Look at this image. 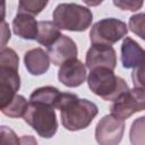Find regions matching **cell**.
Wrapping results in <instances>:
<instances>
[{
    "label": "cell",
    "mask_w": 145,
    "mask_h": 145,
    "mask_svg": "<svg viewBox=\"0 0 145 145\" xmlns=\"http://www.w3.org/2000/svg\"><path fill=\"white\" fill-rule=\"evenodd\" d=\"M145 52L143 48L131 37H125L121 44V62L123 68H138L144 66Z\"/></svg>",
    "instance_id": "obj_12"
},
{
    "label": "cell",
    "mask_w": 145,
    "mask_h": 145,
    "mask_svg": "<svg viewBox=\"0 0 145 145\" xmlns=\"http://www.w3.org/2000/svg\"><path fill=\"white\" fill-rule=\"evenodd\" d=\"M0 145H20V138L16 135V133L7 127H0Z\"/></svg>",
    "instance_id": "obj_21"
},
{
    "label": "cell",
    "mask_w": 145,
    "mask_h": 145,
    "mask_svg": "<svg viewBox=\"0 0 145 145\" xmlns=\"http://www.w3.org/2000/svg\"><path fill=\"white\" fill-rule=\"evenodd\" d=\"M85 67L89 70L95 68H108L113 70L117 66L116 50L109 45H92L86 52Z\"/></svg>",
    "instance_id": "obj_8"
},
{
    "label": "cell",
    "mask_w": 145,
    "mask_h": 145,
    "mask_svg": "<svg viewBox=\"0 0 145 145\" xmlns=\"http://www.w3.org/2000/svg\"><path fill=\"white\" fill-rule=\"evenodd\" d=\"M61 35L60 29L53 24V22H49V20H41L37 23V36H36V41L49 48L50 45H52Z\"/></svg>",
    "instance_id": "obj_16"
},
{
    "label": "cell",
    "mask_w": 145,
    "mask_h": 145,
    "mask_svg": "<svg viewBox=\"0 0 145 145\" xmlns=\"http://www.w3.org/2000/svg\"><path fill=\"white\" fill-rule=\"evenodd\" d=\"M11 37V32L9 28V24L3 20L0 23V49L5 48V45L9 42Z\"/></svg>",
    "instance_id": "obj_23"
},
{
    "label": "cell",
    "mask_w": 145,
    "mask_h": 145,
    "mask_svg": "<svg viewBox=\"0 0 145 145\" xmlns=\"http://www.w3.org/2000/svg\"><path fill=\"white\" fill-rule=\"evenodd\" d=\"M143 1H113V5L119 7L122 10H131V11H136L138 9H140V7L143 6Z\"/></svg>",
    "instance_id": "obj_24"
},
{
    "label": "cell",
    "mask_w": 145,
    "mask_h": 145,
    "mask_svg": "<svg viewBox=\"0 0 145 145\" xmlns=\"http://www.w3.org/2000/svg\"><path fill=\"white\" fill-rule=\"evenodd\" d=\"M37 23L39 22H36L33 16L17 12L12 20V31L17 36L24 40H36Z\"/></svg>",
    "instance_id": "obj_14"
},
{
    "label": "cell",
    "mask_w": 145,
    "mask_h": 145,
    "mask_svg": "<svg viewBox=\"0 0 145 145\" xmlns=\"http://www.w3.org/2000/svg\"><path fill=\"white\" fill-rule=\"evenodd\" d=\"M128 33L125 22L117 18H104L96 22L89 32V40L93 45H109L117 43Z\"/></svg>",
    "instance_id": "obj_5"
},
{
    "label": "cell",
    "mask_w": 145,
    "mask_h": 145,
    "mask_svg": "<svg viewBox=\"0 0 145 145\" xmlns=\"http://www.w3.org/2000/svg\"><path fill=\"white\" fill-rule=\"evenodd\" d=\"M89 89L104 101H114L129 89L123 78L116 76L108 68H95L89 70L87 77Z\"/></svg>",
    "instance_id": "obj_2"
},
{
    "label": "cell",
    "mask_w": 145,
    "mask_h": 145,
    "mask_svg": "<svg viewBox=\"0 0 145 145\" xmlns=\"http://www.w3.org/2000/svg\"><path fill=\"white\" fill-rule=\"evenodd\" d=\"M20 85L0 79V111L6 109L16 96Z\"/></svg>",
    "instance_id": "obj_17"
},
{
    "label": "cell",
    "mask_w": 145,
    "mask_h": 145,
    "mask_svg": "<svg viewBox=\"0 0 145 145\" xmlns=\"http://www.w3.org/2000/svg\"><path fill=\"white\" fill-rule=\"evenodd\" d=\"M46 53L54 66H61L63 62L77 58L78 50L76 43L69 36L61 34L60 37L48 48Z\"/></svg>",
    "instance_id": "obj_10"
},
{
    "label": "cell",
    "mask_w": 145,
    "mask_h": 145,
    "mask_svg": "<svg viewBox=\"0 0 145 145\" xmlns=\"http://www.w3.org/2000/svg\"><path fill=\"white\" fill-rule=\"evenodd\" d=\"M24 63L31 75L40 76L45 74L50 67V59L48 53L41 49L35 48L28 50L24 56Z\"/></svg>",
    "instance_id": "obj_13"
},
{
    "label": "cell",
    "mask_w": 145,
    "mask_h": 145,
    "mask_svg": "<svg viewBox=\"0 0 145 145\" xmlns=\"http://www.w3.org/2000/svg\"><path fill=\"white\" fill-rule=\"evenodd\" d=\"M58 79L67 87H78L86 79V67L77 58L70 59L60 66Z\"/></svg>",
    "instance_id": "obj_9"
},
{
    "label": "cell",
    "mask_w": 145,
    "mask_h": 145,
    "mask_svg": "<svg viewBox=\"0 0 145 145\" xmlns=\"http://www.w3.org/2000/svg\"><path fill=\"white\" fill-rule=\"evenodd\" d=\"M145 108V91L144 88L134 87L121 94L113 101L110 106L111 116L117 119L125 120L134 113L143 111Z\"/></svg>",
    "instance_id": "obj_6"
},
{
    "label": "cell",
    "mask_w": 145,
    "mask_h": 145,
    "mask_svg": "<svg viewBox=\"0 0 145 145\" xmlns=\"http://www.w3.org/2000/svg\"><path fill=\"white\" fill-rule=\"evenodd\" d=\"M48 6V1H25L22 0L18 2V12L27 14L31 16L39 15L45 7Z\"/></svg>",
    "instance_id": "obj_19"
},
{
    "label": "cell",
    "mask_w": 145,
    "mask_h": 145,
    "mask_svg": "<svg viewBox=\"0 0 145 145\" xmlns=\"http://www.w3.org/2000/svg\"><path fill=\"white\" fill-rule=\"evenodd\" d=\"M144 17L145 15L143 12L133 15L129 19V27L130 31L135 34H137L140 39H144Z\"/></svg>",
    "instance_id": "obj_22"
},
{
    "label": "cell",
    "mask_w": 145,
    "mask_h": 145,
    "mask_svg": "<svg viewBox=\"0 0 145 145\" xmlns=\"http://www.w3.org/2000/svg\"><path fill=\"white\" fill-rule=\"evenodd\" d=\"M61 97V92L53 86H43L36 88L29 96V101L39 102L57 109L59 100Z\"/></svg>",
    "instance_id": "obj_15"
},
{
    "label": "cell",
    "mask_w": 145,
    "mask_h": 145,
    "mask_svg": "<svg viewBox=\"0 0 145 145\" xmlns=\"http://www.w3.org/2000/svg\"><path fill=\"white\" fill-rule=\"evenodd\" d=\"M133 83H134V87L137 88H144V66L135 68L133 71Z\"/></svg>",
    "instance_id": "obj_25"
},
{
    "label": "cell",
    "mask_w": 145,
    "mask_h": 145,
    "mask_svg": "<svg viewBox=\"0 0 145 145\" xmlns=\"http://www.w3.org/2000/svg\"><path fill=\"white\" fill-rule=\"evenodd\" d=\"M23 118L43 138L53 137L58 130L56 111L50 105L29 101Z\"/></svg>",
    "instance_id": "obj_4"
},
{
    "label": "cell",
    "mask_w": 145,
    "mask_h": 145,
    "mask_svg": "<svg viewBox=\"0 0 145 145\" xmlns=\"http://www.w3.org/2000/svg\"><path fill=\"white\" fill-rule=\"evenodd\" d=\"M57 109L60 110L62 126L70 131L87 128L99 112L95 103L72 93H61Z\"/></svg>",
    "instance_id": "obj_1"
},
{
    "label": "cell",
    "mask_w": 145,
    "mask_h": 145,
    "mask_svg": "<svg viewBox=\"0 0 145 145\" xmlns=\"http://www.w3.org/2000/svg\"><path fill=\"white\" fill-rule=\"evenodd\" d=\"M6 17V2L0 1V23L5 20Z\"/></svg>",
    "instance_id": "obj_27"
},
{
    "label": "cell",
    "mask_w": 145,
    "mask_h": 145,
    "mask_svg": "<svg viewBox=\"0 0 145 145\" xmlns=\"http://www.w3.org/2000/svg\"><path fill=\"white\" fill-rule=\"evenodd\" d=\"M144 117H140L138 120L133 122L130 129V142L133 145H144V130H143Z\"/></svg>",
    "instance_id": "obj_20"
},
{
    "label": "cell",
    "mask_w": 145,
    "mask_h": 145,
    "mask_svg": "<svg viewBox=\"0 0 145 145\" xmlns=\"http://www.w3.org/2000/svg\"><path fill=\"white\" fill-rule=\"evenodd\" d=\"M18 67L19 58L16 51L6 46L0 49V79L20 85Z\"/></svg>",
    "instance_id": "obj_11"
},
{
    "label": "cell",
    "mask_w": 145,
    "mask_h": 145,
    "mask_svg": "<svg viewBox=\"0 0 145 145\" xmlns=\"http://www.w3.org/2000/svg\"><path fill=\"white\" fill-rule=\"evenodd\" d=\"M27 104L28 102L23 95L16 94V96L10 102V104L6 109H3L1 112L9 118H22L26 111Z\"/></svg>",
    "instance_id": "obj_18"
},
{
    "label": "cell",
    "mask_w": 145,
    "mask_h": 145,
    "mask_svg": "<svg viewBox=\"0 0 145 145\" xmlns=\"http://www.w3.org/2000/svg\"><path fill=\"white\" fill-rule=\"evenodd\" d=\"M53 24L59 29L69 32H84L93 20L89 8L78 3H59L52 14Z\"/></svg>",
    "instance_id": "obj_3"
},
{
    "label": "cell",
    "mask_w": 145,
    "mask_h": 145,
    "mask_svg": "<svg viewBox=\"0 0 145 145\" xmlns=\"http://www.w3.org/2000/svg\"><path fill=\"white\" fill-rule=\"evenodd\" d=\"M20 145H37V142L34 136L24 135L20 137Z\"/></svg>",
    "instance_id": "obj_26"
},
{
    "label": "cell",
    "mask_w": 145,
    "mask_h": 145,
    "mask_svg": "<svg viewBox=\"0 0 145 145\" xmlns=\"http://www.w3.org/2000/svg\"><path fill=\"white\" fill-rule=\"evenodd\" d=\"M123 133L125 121L106 114L96 125L95 139L99 145H119Z\"/></svg>",
    "instance_id": "obj_7"
}]
</instances>
